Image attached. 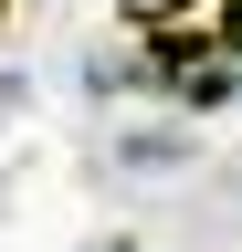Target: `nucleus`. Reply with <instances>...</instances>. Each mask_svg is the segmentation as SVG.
<instances>
[{"mask_svg": "<svg viewBox=\"0 0 242 252\" xmlns=\"http://www.w3.org/2000/svg\"><path fill=\"white\" fill-rule=\"evenodd\" d=\"M95 252H137V242H127V231H105V242H95Z\"/></svg>", "mask_w": 242, "mask_h": 252, "instance_id": "obj_3", "label": "nucleus"}, {"mask_svg": "<svg viewBox=\"0 0 242 252\" xmlns=\"http://www.w3.org/2000/svg\"><path fill=\"white\" fill-rule=\"evenodd\" d=\"M190 126H127L116 137V168H137V179H169V168H190Z\"/></svg>", "mask_w": 242, "mask_h": 252, "instance_id": "obj_1", "label": "nucleus"}, {"mask_svg": "<svg viewBox=\"0 0 242 252\" xmlns=\"http://www.w3.org/2000/svg\"><path fill=\"white\" fill-rule=\"evenodd\" d=\"M169 11H179V0H127V21H137V32H158Z\"/></svg>", "mask_w": 242, "mask_h": 252, "instance_id": "obj_2", "label": "nucleus"}]
</instances>
